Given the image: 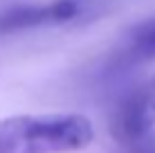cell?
Returning a JSON list of instances; mask_svg holds the SVG:
<instances>
[{
  "label": "cell",
  "mask_w": 155,
  "mask_h": 153,
  "mask_svg": "<svg viewBox=\"0 0 155 153\" xmlns=\"http://www.w3.org/2000/svg\"><path fill=\"white\" fill-rule=\"evenodd\" d=\"M94 128L79 113L12 115L0 119V153H72L90 146Z\"/></svg>",
  "instance_id": "obj_1"
},
{
  "label": "cell",
  "mask_w": 155,
  "mask_h": 153,
  "mask_svg": "<svg viewBox=\"0 0 155 153\" xmlns=\"http://www.w3.org/2000/svg\"><path fill=\"white\" fill-rule=\"evenodd\" d=\"M155 124V83L130 90L113 113L110 131L119 142L135 144L151 133Z\"/></svg>",
  "instance_id": "obj_2"
},
{
  "label": "cell",
  "mask_w": 155,
  "mask_h": 153,
  "mask_svg": "<svg viewBox=\"0 0 155 153\" xmlns=\"http://www.w3.org/2000/svg\"><path fill=\"white\" fill-rule=\"evenodd\" d=\"M81 0H56L52 5L38 7H18L0 14V32H14L25 27H38L50 23H65L81 12Z\"/></svg>",
  "instance_id": "obj_3"
},
{
  "label": "cell",
  "mask_w": 155,
  "mask_h": 153,
  "mask_svg": "<svg viewBox=\"0 0 155 153\" xmlns=\"http://www.w3.org/2000/svg\"><path fill=\"white\" fill-rule=\"evenodd\" d=\"M155 59V18H148L144 23L135 25L126 34L121 47L113 56L115 70H130L142 63Z\"/></svg>",
  "instance_id": "obj_4"
},
{
  "label": "cell",
  "mask_w": 155,
  "mask_h": 153,
  "mask_svg": "<svg viewBox=\"0 0 155 153\" xmlns=\"http://www.w3.org/2000/svg\"><path fill=\"white\" fill-rule=\"evenodd\" d=\"M128 153H155V138H153V135H146V138H142L140 142L130 144Z\"/></svg>",
  "instance_id": "obj_5"
}]
</instances>
